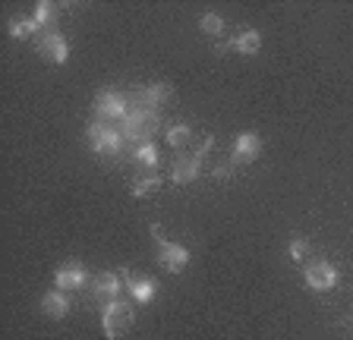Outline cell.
<instances>
[{
  "label": "cell",
  "instance_id": "obj_1",
  "mask_svg": "<svg viewBox=\"0 0 353 340\" xmlns=\"http://www.w3.org/2000/svg\"><path fill=\"white\" fill-rule=\"evenodd\" d=\"M85 139H88V148L95 155H108V158H120L123 151H130V142L126 136L120 133V126L114 123H104V120H95L85 126Z\"/></svg>",
  "mask_w": 353,
  "mask_h": 340
},
{
  "label": "cell",
  "instance_id": "obj_2",
  "mask_svg": "<svg viewBox=\"0 0 353 340\" xmlns=\"http://www.w3.org/2000/svg\"><path fill=\"white\" fill-rule=\"evenodd\" d=\"M136 325V312H132L130 299H114V303L101 306V331L108 340H117L120 334H126L130 328Z\"/></svg>",
  "mask_w": 353,
  "mask_h": 340
},
{
  "label": "cell",
  "instance_id": "obj_3",
  "mask_svg": "<svg viewBox=\"0 0 353 340\" xmlns=\"http://www.w3.org/2000/svg\"><path fill=\"white\" fill-rule=\"evenodd\" d=\"M126 92H114V89H101L95 95V101H92V114H95V120H104V123H123L126 117Z\"/></svg>",
  "mask_w": 353,
  "mask_h": 340
},
{
  "label": "cell",
  "instance_id": "obj_4",
  "mask_svg": "<svg viewBox=\"0 0 353 340\" xmlns=\"http://www.w3.org/2000/svg\"><path fill=\"white\" fill-rule=\"evenodd\" d=\"M303 281H306L309 290L325 293V290H334V287H338V284H341V274H338V268L331 265V262L312 259V262H306V268H303Z\"/></svg>",
  "mask_w": 353,
  "mask_h": 340
},
{
  "label": "cell",
  "instance_id": "obj_5",
  "mask_svg": "<svg viewBox=\"0 0 353 340\" xmlns=\"http://www.w3.org/2000/svg\"><path fill=\"white\" fill-rule=\"evenodd\" d=\"M123 290L126 287H123V274L120 271H101V274H95V277L88 281V296H92L95 303H101V306L120 299Z\"/></svg>",
  "mask_w": 353,
  "mask_h": 340
},
{
  "label": "cell",
  "instance_id": "obj_6",
  "mask_svg": "<svg viewBox=\"0 0 353 340\" xmlns=\"http://www.w3.org/2000/svg\"><path fill=\"white\" fill-rule=\"evenodd\" d=\"M123 287L126 293H130L132 303H139V306H148L158 296V290H161V284L154 281V277H145V274H132L130 268H123Z\"/></svg>",
  "mask_w": 353,
  "mask_h": 340
},
{
  "label": "cell",
  "instance_id": "obj_7",
  "mask_svg": "<svg viewBox=\"0 0 353 340\" xmlns=\"http://www.w3.org/2000/svg\"><path fill=\"white\" fill-rule=\"evenodd\" d=\"M88 271H85V265L82 262H63V265L54 271V287L57 290H63V293H70V290H85L88 287Z\"/></svg>",
  "mask_w": 353,
  "mask_h": 340
},
{
  "label": "cell",
  "instance_id": "obj_8",
  "mask_svg": "<svg viewBox=\"0 0 353 340\" xmlns=\"http://www.w3.org/2000/svg\"><path fill=\"white\" fill-rule=\"evenodd\" d=\"M202 161H205V158L199 155V151H190V155H176L174 164H170V183H176V186L196 183L199 173H202Z\"/></svg>",
  "mask_w": 353,
  "mask_h": 340
},
{
  "label": "cell",
  "instance_id": "obj_9",
  "mask_svg": "<svg viewBox=\"0 0 353 340\" xmlns=\"http://www.w3.org/2000/svg\"><path fill=\"white\" fill-rule=\"evenodd\" d=\"M38 54H41L48 63H54V67H63L66 57H70V45H66V38L60 35L57 29H51V32H41V35H38Z\"/></svg>",
  "mask_w": 353,
  "mask_h": 340
},
{
  "label": "cell",
  "instance_id": "obj_10",
  "mask_svg": "<svg viewBox=\"0 0 353 340\" xmlns=\"http://www.w3.org/2000/svg\"><path fill=\"white\" fill-rule=\"evenodd\" d=\"M154 246H158V265H161L164 271L176 274L190 265V249H186V246L170 243V240H158Z\"/></svg>",
  "mask_w": 353,
  "mask_h": 340
},
{
  "label": "cell",
  "instance_id": "obj_11",
  "mask_svg": "<svg viewBox=\"0 0 353 340\" xmlns=\"http://www.w3.org/2000/svg\"><path fill=\"white\" fill-rule=\"evenodd\" d=\"M259 155H262V136L259 133H240L234 139V155H230L234 167L236 164H252Z\"/></svg>",
  "mask_w": 353,
  "mask_h": 340
},
{
  "label": "cell",
  "instance_id": "obj_12",
  "mask_svg": "<svg viewBox=\"0 0 353 340\" xmlns=\"http://www.w3.org/2000/svg\"><path fill=\"white\" fill-rule=\"evenodd\" d=\"M132 98H139L142 104H148V107H154V111H161L164 104L170 101V95H174V89H170L168 82H152V85H139V89L130 92Z\"/></svg>",
  "mask_w": 353,
  "mask_h": 340
},
{
  "label": "cell",
  "instance_id": "obj_13",
  "mask_svg": "<svg viewBox=\"0 0 353 340\" xmlns=\"http://www.w3.org/2000/svg\"><path fill=\"white\" fill-rule=\"evenodd\" d=\"M70 309H73V299H70V293H63V290H48V293L41 296V312L48 318H54V321H60V318L70 315Z\"/></svg>",
  "mask_w": 353,
  "mask_h": 340
},
{
  "label": "cell",
  "instance_id": "obj_14",
  "mask_svg": "<svg viewBox=\"0 0 353 340\" xmlns=\"http://www.w3.org/2000/svg\"><path fill=\"white\" fill-rule=\"evenodd\" d=\"M218 51H236V54H246V57H256V54L262 51V35H259L256 29H246V32H240V35H234L230 41H224Z\"/></svg>",
  "mask_w": 353,
  "mask_h": 340
},
{
  "label": "cell",
  "instance_id": "obj_15",
  "mask_svg": "<svg viewBox=\"0 0 353 340\" xmlns=\"http://www.w3.org/2000/svg\"><path fill=\"white\" fill-rule=\"evenodd\" d=\"M130 158L139 167L152 170V173H158V164H161V151L154 148V142H139V145H132L130 148Z\"/></svg>",
  "mask_w": 353,
  "mask_h": 340
},
{
  "label": "cell",
  "instance_id": "obj_16",
  "mask_svg": "<svg viewBox=\"0 0 353 340\" xmlns=\"http://www.w3.org/2000/svg\"><path fill=\"white\" fill-rule=\"evenodd\" d=\"M32 19L41 25V32H51L54 25H57V19H60V7L57 3H51V0H38Z\"/></svg>",
  "mask_w": 353,
  "mask_h": 340
},
{
  "label": "cell",
  "instance_id": "obj_17",
  "mask_svg": "<svg viewBox=\"0 0 353 340\" xmlns=\"http://www.w3.org/2000/svg\"><path fill=\"white\" fill-rule=\"evenodd\" d=\"M7 32H10V38H16V41H26V38L41 35V25H38L32 16H16V19H10Z\"/></svg>",
  "mask_w": 353,
  "mask_h": 340
},
{
  "label": "cell",
  "instance_id": "obj_18",
  "mask_svg": "<svg viewBox=\"0 0 353 340\" xmlns=\"http://www.w3.org/2000/svg\"><path fill=\"white\" fill-rule=\"evenodd\" d=\"M164 139H168L170 148H186L192 142V126L190 123H170L164 129Z\"/></svg>",
  "mask_w": 353,
  "mask_h": 340
},
{
  "label": "cell",
  "instance_id": "obj_19",
  "mask_svg": "<svg viewBox=\"0 0 353 340\" xmlns=\"http://www.w3.org/2000/svg\"><path fill=\"white\" fill-rule=\"evenodd\" d=\"M161 183H164V180L158 177V173H148V177H142V180H132L130 195H132V199H145V195H154L158 189H161Z\"/></svg>",
  "mask_w": 353,
  "mask_h": 340
},
{
  "label": "cell",
  "instance_id": "obj_20",
  "mask_svg": "<svg viewBox=\"0 0 353 340\" xmlns=\"http://www.w3.org/2000/svg\"><path fill=\"white\" fill-rule=\"evenodd\" d=\"M199 29L205 32V35H212V38H218V35H224V16L221 13H205L202 19H199Z\"/></svg>",
  "mask_w": 353,
  "mask_h": 340
},
{
  "label": "cell",
  "instance_id": "obj_21",
  "mask_svg": "<svg viewBox=\"0 0 353 340\" xmlns=\"http://www.w3.org/2000/svg\"><path fill=\"white\" fill-rule=\"evenodd\" d=\"M287 255H290L294 262H303L309 255V240L306 237H294L290 240V246H287Z\"/></svg>",
  "mask_w": 353,
  "mask_h": 340
}]
</instances>
